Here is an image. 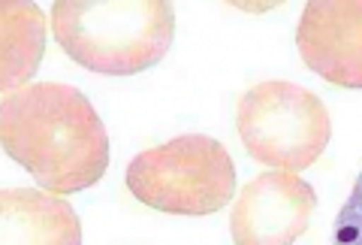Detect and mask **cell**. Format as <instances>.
<instances>
[{"instance_id":"5b68a950","label":"cell","mask_w":362,"mask_h":245,"mask_svg":"<svg viewBox=\"0 0 362 245\" xmlns=\"http://www.w3.org/2000/svg\"><path fill=\"white\" fill-rule=\"evenodd\" d=\"M314 188L296 173L272 170L251 179L233 200L230 233L235 245H293L311 224Z\"/></svg>"},{"instance_id":"ba28073f","label":"cell","mask_w":362,"mask_h":245,"mask_svg":"<svg viewBox=\"0 0 362 245\" xmlns=\"http://www.w3.org/2000/svg\"><path fill=\"white\" fill-rule=\"evenodd\" d=\"M45 49V13L37 4H0V91L13 94L37 73Z\"/></svg>"},{"instance_id":"8992f818","label":"cell","mask_w":362,"mask_h":245,"mask_svg":"<svg viewBox=\"0 0 362 245\" xmlns=\"http://www.w3.org/2000/svg\"><path fill=\"white\" fill-rule=\"evenodd\" d=\"M296 49L308 70L341 88H362V0L305 4Z\"/></svg>"},{"instance_id":"52a82bcc","label":"cell","mask_w":362,"mask_h":245,"mask_svg":"<svg viewBox=\"0 0 362 245\" xmlns=\"http://www.w3.org/2000/svg\"><path fill=\"white\" fill-rule=\"evenodd\" d=\"M0 245H82V221L42 188L0 191Z\"/></svg>"},{"instance_id":"6da1fadb","label":"cell","mask_w":362,"mask_h":245,"mask_svg":"<svg viewBox=\"0 0 362 245\" xmlns=\"http://www.w3.org/2000/svg\"><path fill=\"white\" fill-rule=\"evenodd\" d=\"M0 142L49 194H76L109 170V133L73 85L33 82L0 100Z\"/></svg>"},{"instance_id":"9c48e42d","label":"cell","mask_w":362,"mask_h":245,"mask_svg":"<svg viewBox=\"0 0 362 245\" xmlns=\"http://www.w3.org/2000/svg\"><path fill=\"white\" fill-rule=\"evenodd\" d=\"M332 245H362V170L356 176L354 188L338 209L332 224Z\"/></svg>"},{"instance_id":"277c9868","label":"cell","mask_w":362,"mask_h":245,"mask_svg":"<svg viewBox=\"0 0 362 245\" xmlns=\"http://www.w3.org/2000/svg\"><path fill=\"white\" fill-rule=\"evenodd\" d=\"M235 127L254 161L284 173L308 170L332 137L323 100L284 79L247 88L235 109Z\"/></svg>"},{"instance_id":"7a4b0ae2","label":"cell","mask_w":362,"mask_h":245,"mask_svg":"<svg viewBox=\"0 0 362 245\" xmlns=\"http://www.w3.org/2000/svg\"><path fill=\"white\" fill-rule=\"evenodd\" d=\"M52 33L66 58L97 76H136L166 58L175 40V9L163 0H61Z\"/></svg>"},{"instance_id":"3957f363","label":"cell","mask_w":362,"mask_h":245,"mask_svg":"<svg viewBox=\"0 0 362 245\" xmlns=\"http://www.w3.org/2000/svg\"><path fill=\"white\" fill-rule=\"evenodd\" d=\"M127 188L157 212L211 215L235 197V164L223 142L185 133L136 154L127 166Z\"/></svg>"}]
</instances>
